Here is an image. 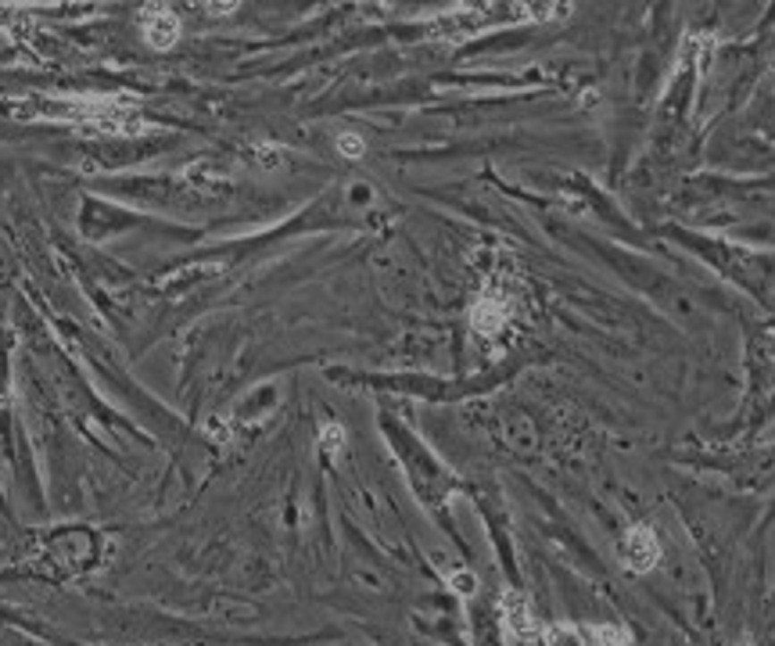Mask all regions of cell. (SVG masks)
Listing matches in <instances>:
<instances>
[{
	"label": "cell",
	"instance_id": "5b68a950",
	"mask_svg": "<svg viewBox=\"0 0 775 646\" xmlns=\"http://www.w3.org/2000/svg\"><path fill=\"white\" fill-rule=\"evenodd\" d=\"M338 151L349 155V158H359V155L366 151V144H363L356 133H341V137H338Z\"/></svg>",
	"mask_w": 775,
	"mask_h": 646
},
{
	"label": "cell",
	"instance_id": "277c9868",
	"mask_svg": "<svg viewBox=\"0 0 775 646\" xmlns=\"http://www.w3.org/2000/svg\"><path fill=\"white\" fill-rule=\"evenodd\" d=\"M582 635H585V646H625V642H618V639H614V635H618V628H607V625L585 628Z\"/></svg>",
	"mask_w": 775,
	"mask_h": 646
},
{
	"label": "cell",
	"instance_id": "3957f363",
	"mask_svg": "<svg viewBox=\"0 0 775 646\" xmlns=\"http://www.w3.org/2000/svg\"><path fill=\"white\" fill-rule=\"evenodd\" d=\"M546 642H550V646H585V635H582L578 625L560 621V625H550V628H546Z\"/></svg>",
	"mask_w": 775,
	"mask_h": 646
},
{
	"label": "cell",
	"instance_id": "6da1fadb",
	"mask_svg": "<svg viewBox=\"0 0 775 646\" xmlns=\"http://www.w3.org/2000/svg\"><path fill=\"white\" fill-rule=\"evenodd\" d=\"M144 37H147V44L151 47H173L176 44V37H180V22H176V15H151L147 22H144Z\"/></svg>",
	"mask_w": 775,
	"mask_h": 646
},
{
	"label": "cell",
	"instance_id": "7a4b0ae2",
	"mask_svg": "<svg viewBox=\"0 0 775 646\" xmlns=\"http://www.w3.org/2000/svg\"><path fill=\"white\" fill-rule=\"evenodd\" d=\"M502 610H506V621L517 628V632H532V610H528V603L517 596V592H510L506 599H502Z\"/></svg>",
	"mask_w": 775,
	"mask_h": 646
}]
</instances>
